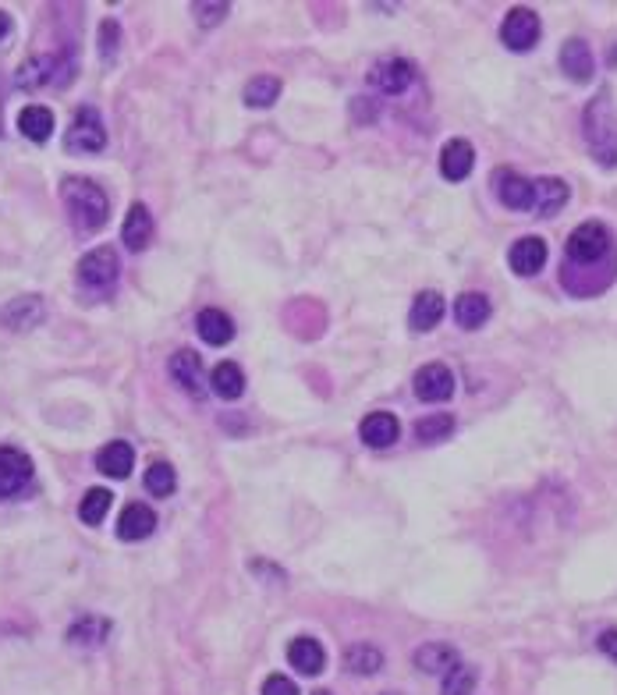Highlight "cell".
I'll return each instance as SVG.
<instances>
[{
  "mask_svg": "<svg viewBox=\"0 0 617 695\" xmlns=\"http://www.w3.org/2000/svg\"><path fill=\"white\" fill-rule=\"evenodd\" d=\"M210 387H213V394H217V398L238 401L245 394V373H242V366H235V362H220V366H213Z\"/></svg>",
  "mask_w": 617,
  "mask_h": 695,
  "instance_id": "4316f807",
  "label": "cell"
},
{
  "mask_svg": "<svg viewBox=\"0 0 617 695\" xmlns=\"http://www.w3.org/2000/svg\"><path fill=\"white\" fill-rule=\"evenodd\" d=\"M32 479V461L18 447H0V500L15 497Z\"/></svg>",
  "mask_w": 617,
  "mask_h": 695,
  "instance_id": "ba28073f",
  "label": "cell"
},
{
  "mask_svg": "<svg viewBox=\"0 0 617 695\" xmlns=\"http://www.w3.org/2000/svg\"><path fill=\"white\" fill-rule=\"evenodd\" d=\"M490 313H493L490 298H486L483 291H465V295H458V302H454V320L465 330H479L490 320Z\"/></svg>",
  "mask_w": 617,
  "mask_h": 695,
  "instance_id": "7402d4cb",
  "label": "cell"
},
{
  "mask_svg": "<svg viewBox=\"0 0 617 695\" xmlns=\"http://www.w3.org/2000/svg\"><path fill=\"white\" fill-rule=\"evenodd\" d=\"M454 430V419L447 412H433L426 415V419L415 422V437L422 440V444H437V440H447Z\"/></svg>",
  "mask_w": 617,
  "mask_h": 695,
  "instance_id": "4dcf8cb0",
  "label": "cell"
},
{
  "mask_svg": "<svg viewBox=\"0 0 617 695\" xmlns=\"http://www.w3.org/2000/svg\"><path fill=\"white\" fill-rule=\"evenodd\" d=\"M118 43H121V25L114 22V18H107V22L100 25V57L103 61L118 54Z\"/></svg>",
  "mask_w": 617,
  "mask_h": 695,
  "instance_id": "836d02e7",
  "label": "cell"
},
{
  "mask_svg": "<svg viewBox=\"0 0 617 695\" xmlns=\"http://www.w3.org/2000/svg\"><path fill=\"white\" fill-rule=\"evenodd\" d=\"M313 695H330V692H323V688H320V692H313Z\"/></svg>",
  "mask_w": 617,
  "mask_h": 695,
  "instance_id": "f35d334b",
  "label": "cell"
},
{
  "mask_svg": "<svg viewBox=\"0 0 617 695\" xmlns=\"http://www.w3.org/2000/svg\"><path fill=\"white\" fill-rule=\"evenodd\" d=\"M121 242L132 252H142L153 242V217H149V210L142 203H135L132 210H128L125 224H121Z\"/></svg>",
  "mask_w": 617,
  "mask_h": 695,
  "instance_id": "603a6c76",
  "label": "cell"
},
{
  "mask_svg": "<svg viewBox=\"0 0 617 695\" xmlns=\"http://www.w3.org/2000/svg\"><path fill=\"white\" fill-rule=\"evenodd\" d=\"M153 529H157V511L149 508V504H128L125 511H121L118 518V539H125V543H139V539L153 536Z\"/></svg>",
  "mask_w": 617,
  "mask_h": 695,
  "instance_id": "4fadbf2b",
  "label": "cell"
},
{
  "mask_svg": "<svg viewBox=\"0 0 617 695\" xmlns=\"http://www.w3.org/2000/svg\"><path fill=\"white\" fill-rule=\"evenodd\" d=\"M110 500H114V493L103 490V486L86 490V497H82V504H79V518L86 525H100L103 518H107V511H110Z\"/></svg>",
  "mask_w": 617,
  "mask_h": 695,
  "instance_id": "f546056e",
  "label": "cell"
},
{
  "mask_svg": "<svg viewBox=\"0 0 617 695\" xmlns=\"http://www.w3.org/2000/svg\"><path fill=\"white\" fill-rule=\"evenodd\" d=\"M344 664L352 674H376L383 667V653L376 646H366V642H355L348 653H344Z\"/></svg>",
  "mask_w": 617,
  "mask_h": 695,
  "instance_id": "f1b7e54d",
  "label": "cell"
},
{
  "mask_svg": "<svg viewBox=\"0 0 617 695\" xmlns=\"http://www.w3.org/2000/svg\"><path fill=\"white\" fill-rule=\"evenodd\" d=\"M132 465H135V451L125 440H110V444H103L100 451H96V469L110 479H128Z\"/></svg>",
  "mask_w": 617,
  "mask_h": 695,
  "instance_id": "d6986e66",
  "label": "cell"
},
{
  "mask_svg": "<svg viewBox=\"0 0 617 695\" xmlns=\"http://www.w3.org/2000/svg\"><path fill=\"white\" fill-rule=\"evenodd\" d=\"M110 639V621L100 614H82L75 625L68 628V646L75 649H100Z\"/></svg>",
  "mask_w": 617,
  "mask_h": 695,
  "instance_id": "ac0fdd59",
  "label": "cell"
},
{
  "mask_svg": "<svg viewBox=\"0 0 617 695\" xmlns=\"http://www.w3.org/2000/svg\"><path fill=\"white\" fill-rule=\"evenodd\" d=\"M196 330L206 344H213V348H224V344L235 337V323H231L227 313H220V309H203V313L196 316Z\"/></svg>",
  "mask_w": 617,
  "mask_h": 695,
  "instance_id": "484cf974",
  "label": "cell"
},
{
  "mask_svg": "<svg viewBox=\"0 0 617 695\" xmlns=\"http://www.w3.org/2000/svg\"><path fill=\"white\" fill-rule=\"evenodd\" d=\"M64 146H68L71 153H100V149L107 146V128H103V118L93 107L75 110L68 135H64Z\"/></svg>",
  "mask_w": 617,
  "mask_h": 695,
  "instance_id": "5b68a950",
  "label": "cell"
},
{
  "mask_svg": "<svg viewBox=\"0 0 617 695\" xmlns=\"http://www.w3.org/2000/svg\"><path fill=\"white\" fill-rule=\"evenodd\" d=\"M263 695H298V685L291 678H284V674H270L263 681Z\"/></svg>",
  "mask_w": 617,
  "mask_h": 695,
  "instance_id": "e575fe53",
  "label": "cell"
},
{
  "mask_svg": "<svg viewBox=\"0 0 617 695\" xmlns=\"http://www.w3.org/2000/svg\"><path fill=\"white\" fill-rule=\"evenodd\" d=\"M610 252H614V238H610L607 224H600V220H586V224H578L568 235V263L575 266H593L600 259H607Z\"/></svg>",
  "mask_w": 617,
  "mask_h": 695,
  "instance_id": "277c9868",
  "label": "cell"
},
{
  "mask_svg": "<svg viewBox=\"0 0 617 695\" xmlns=\"http://www.w3.org/2000/svg\"><path fill=\"white\" fill-rule=\"evenodd\" d=\"M596 646H600V653L603 656H610L617 664V628H610V632H603L600 639H596Z\"/></svg>",
  "mask_w": 617,
  "mask_h": 695,
  "instance_id": "8d00e7d4",
  "label": "cell"
},
{
  "mask_svg": "<svg viewBox=\"0 0 617 695\" xmlns=\"http://www.w3.org/2000/svg\"><path fill=\"white\" fill-rule=\"evenodd\" d=\"M511 259V270H515L518 277H532L543 270V263H547V242L543 238H518L515 245H511L508 252Z\"/></svg>",
  "mask_w": 617,
  "mask_h": 695,
  "instance_id": "9a60e30c",
  "label": "cell"
},
{
  "mask_svg": "<svg viewBox=\"0 0 617 695\" xmlns=\"http://www.w3.org/2000/svg\"><path fill=\"white\" fill-rule=\"evenodd\" d=\"M288 664L295 667L298 674H305V678H316V674H323V667H327V653H323V646L316 639L298 635L288 646Z\"/></svg>",
  "mask_w": 617,
  "mask_h": 695,
  "instance_id": "2e32d148",
  "label": "cell"
},
{
  "mask_svg": "<svg viewBox=\"0 0 617 695\" xmlns=\"http://www.w3.org/2000/svg\"><path fill=\"white\" fill-rule=\"evenodd\" d=\"M586 139H589V146H593L596 160H600L603 167L617 164V114H614V107H610L607 93H603L596 103H589Z\"/></svg>",
  "mask_w": 617,
  "mask_h": 695,
  "instance_id": "7a4b0ae2",
  "label": "cell"
},
{
  "mask_svg": "<svg viewBox=\"0 0 617 695\" xmlns=\"http://www.w3.org/2000/svg\"><path fill=\"white\" fill-rule=\"evenodd\" d=\"M472 688H476V667L458 660V664L444 674V695H472Z\"/></svg>",
  "mask_w": 617,
  "mask_h": 695,
  "instance_id": "d6a6232c",
  "label": "cell"
},
{
  "mask_svg": "<svg viewBox=\"0 0 617 695\" xmlns=\"http://www.w3.org/2000/svg\"><path fill=\"white\" fill-rule=\"evenodd\" d=\"M8 32H11V18H8V11H0V40H4Z\"/></svg>",
  "mask_w": 617,
  "mask_h": 695,
  "instance_id": "74e56055",
  "label": "cell"
},
{
  "mask_svg": "<svg viewBox=\"0 0 617 695\" xmlns=\"http://www.w3.org/2000/svg\"><path fill=\"white\" fill-rule=\"evenodd\" d=\"M447 313V302L440 291H419L412 302V313H408V323L412 330H433Z\"/></svg>",
  "mask_w": 617,
  "mask_h": 695,
  "instance_id": "44dd1931",
  "label": "cell"
},
{
  "mask_svg": "<svg viewBox=\"0 0 617 695\" xmlns=\"http://www.w3.org/2000/svg\"><path fill=\"white\" fill-rule=\"evenodd\" d=\"M61 199H64V210H68V217H71V227H75L79 235H93V231H100V227L107 224L110 203H107V192H103L96 181L64 178Z\"/></svg>",
  "mask_w": 617,
  "mask_h": 695,
  "instance_id": "6da1fadb",
  "label": "cell"
},
{
  "mask_svg": "<svg viewBox=\"0 0 617 695\" xmlns=\"http://www.w3.org/2000/svg\"><path fill=\"white\" fill-rule=\"evenodd\" d=\"M369 79H373V86L380 89V93L401 96L415 82V68H412V61H405V57H383Z\"/></svg>",
  "mask_w": 617,
  "mask_h": 695,
  "instance_id": "52a82bcc",
  "label": "cell"
},
{
  "mask_svg": "<svg viewBox=\"0 0 617 695\" xmlns=\"http://www.w3.org/2000/svg\"><path fill=\"white\" fill-rule=\"evenodd\" d=\"M415 667L426 674H447L454 664H458V649L447 646V642H426V646L415 649Z\"/></svg>",
  "mask_w": 617,
  "mask_h": 695,
  "instance_id": "cb8c5ba5",
  "label": "cell"
},
{
  "mask_svg": "<svg viewBox=\"0 0 617 695\" xmlns=\"http://www.w3.org/2000/svg\"><path fill=\"white\" fill-rule=\"evenodd\" d=\"M493 192L508 210H532V181L518 171H497L493 174Z\"/></svg>",
  "mask_w": 617,
  "mask_h": 695,
  "instance_id": "30bf717a",
  "label": "cell"
},
{
  "mask_svg": "<svg viewBox=\"0 0 617 695\" xmlns=\"http://www.w3.org/2000/svg\"><path fill=\"white\" fill-rule=\"evenodd\" d=\"M539 32H543L539 15L529 8H511L508 15H504V22H500V40H504L508 50H515V54H525V50L536 47Z\"/></svg>",
  "mask_w": 617,
  "mask_h": 695,
  "instance_id": "8992f818",
  "label": "cell"
},
{
  "mask_svg": "<svg viewBox=\"0 0 617 695\" xmlns=\"http://www.w3.org/2000/svg\"><path fill=\"white\" fill-rule=\"evenodd\" d=\"M146 490L153 493V497H171V493L178 490V476H174V469L167 461H153L146 469Z\"/></svg>",
  "mask_w": 617,
  "mask_h": 695,
  "instance_id": "1f68e13d",
  "label": "cell"
},
{
  "mask_svg": "<svg viewBox=\"0 0 617 695\" xmlns=\"http://www.w3.org/2000/svg\"><path fill=\"white\" fill-rule=\"evenodd\" d=\"M561 71L568 75L571 82H578V86L593 82L596 61H593V50H589L586 40H568V43H564V47H561Z\"/></svg>",
  "mask_w": 617,
  "mask_h": 695,
  "instance_id": "8fae6325",
  "label": "cell"
},
{
  "mask_svg": "<svg viewBox=\"0 0 617 695\" xmlns=\"http://www.w3.org/2000/svg\"><path fill=\"white\" fill-rule=\"evenodd\" d=\"M415 394L422 401H447L454 394V373L444 366V362H430V366H422L415 373Z\"/></svg>",
  "mask_w": 617,
  "mask_h": 695,
  "instance_id": "9c48e42d",
  "label": "cell"
},
{
  "mask_svg": "<svg viewBox=\"0 0 617 695\" xmlns=\"http://www.w3.org/2000/svg\"><path fill=\"white\" fill-rule=\"evenodd\" d=\"M568 199H571V188L561 178L532 181V210H536V217H554V213L564 210Z\"/></svg>",
  "mask_w": 617,
  "mask_h": 695,
  "instance_id": "5bb4252c",
  "label": "cell"
},
{
  "mask_svg": "<svg viewBox=\"0 0 617 695\" xmlns=\"http://www.w3.org/2000/svg\"><path fill=\"white\" fill-rule=\"evenodd\" d=\"M18 132L32 142H47L54 135V110L43 107V103H29V107L18 114Z\"/></svg>",
  "mask_w": 617,
  "mask_h": 695,
  "instance_id": "d4e9b609",
  "label": "cell"
},
{
  "mask_svg": "<svg viewBox=\"0 0 617 695\" xmlns=\"http://www.w3.org/2000/svg\"><path fill=\"white\" fill-rule=\"evenodd\" d=\"M171 376H174V383H178L181 391H188V394H203L206 387H203V359H199L196 352H188V348H181V352H174L171 355Z\"/></svg>",
  "mask_w": 617,
  "mask_h": 695,
  "instance_id": "e0dca14e",
  "label": "cell"
},
{
  "mask_svg": "<svg viewBox=\"0 0 617 695\" xmlns=\"http://www.w3.org/2000/svg\"><path fill=\"white\" fill-rule=\"evenodd\" d=\"M476 167V149L465 139H451L444 149H440V174L447 181H465Z\"/></svg>",
  "mask_w": 617,
  "mask_h": 695,
  "instance_id": "7c38bea8",
  "label": "cell"
},
{
  "mask_svg": "<svg viewBox=\"0 0 617 695\" xmlns=\"http://www.w3.org/2000/svg\"><path fill=\"white\" fill-rule=\"evenodd\" d=\"M281 100V79H274V75H256V79L245 86V103L249 107H274V103Z\"/></svg>",
  "mask_w": 617,
  "mask_h": 695,
  "instance_id": "83f0119b",
  "label": "cell"
},
{
  "mask_svg": "<svg viewBox=\"0 0 617 695\" xmlns=\"http://www.w3.org/2000/svg\"><path fill=\"white\" fill-rule=\"evenodd\" d=\"M118 274H121V259L118 252L110 249V245H100V249L86 252L79 263V288H86L89 295L103 298L114 291L118 284Z\"/></svg>",
  "mask_w": 617,
  "mask_h": 695,
  "instance_id": "3957f363",
  "label": "cell"
},
{
  "mask_svg": "<svg viewBox=\"0 0 617 695\" xmlns=\"http://www.w3.org/2000/svg\"><path fill=\"white\" fill-rule=\"evenodd\" d=\"M192 11H196L203 25H217L227 15V4H192Z\"/></svg>",
  "mask_w": 617,
  "mask_h": 695,
  "instance_id": "d590c367",
  "label": "cell"
},
{
  "mask_svg": "<svg viewBox=\"0 0 617 695\" xmlns=\"http://www.w3.org/2000/svg\"><path fill=\"white\" fill-rule=\"evenodd\" d=\"M359 437L366 447H391L394 440L401 437V422L394 419L391 412H373L362 419L359 426Z\"/></svg>",
  "mask_w": 617,
  "mask_h": 695,
  "instance_id": "ffe728a7",
  "label": "cell"
}]
</instances>
